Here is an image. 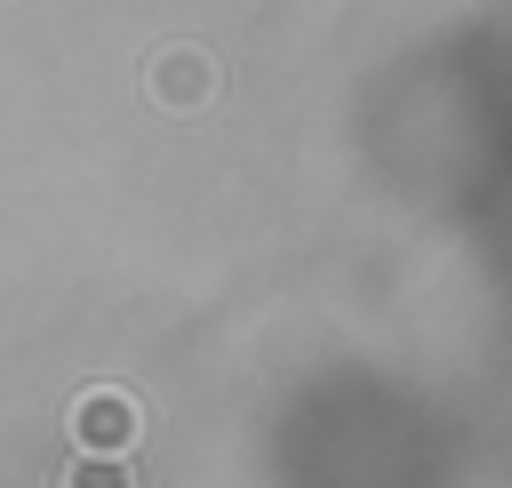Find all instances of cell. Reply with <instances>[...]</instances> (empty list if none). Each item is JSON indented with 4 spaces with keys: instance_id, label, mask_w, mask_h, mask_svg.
I'll list each match as a JSON object with an SVG mask.
<instances>
[{
    "instance_id": "2",
    "label": "cell",
    "mask_w": 512,
    "mask_h": 488,
    "mask_svg": "<svg viewBox=\"0 0 512 488\" xmlns=\"http://www.w3.org/2000/svg\"><path fill=\"white\" fill-rule=\"evenodd\" d=\"M152 96H160L168 112L208 104V96H216V56H208V48H168V56L152 64Z\"/></svg>"
},
{
    "instance_id": "1",
    "label": "cell",
    "mask_w": 512,
    "mask_h": 488,
    "mask_svg": "<svg viewBox=\"0 0 512 488\" xmlns=\"http://www.w3.org/2000/svg\"><path fill=\"white\" fill-rule=\"evenodd\" d=\"M136 400L128 392H112V384H96V392H80V408H72V440L80 448H96V456H112V448H128L136 440Z\"/></svg>"
},
{
    "instance_id": "3",
    "label": "cell",
    "mask_w": 512,
    "mask_h": 488,
    "mask_svg": "<svg viewBox=\"0 0 512 488\" xmlns=\"http://www.w3.org/2000/svg\"><path fill=\"white\" fill-rule=\"evenodd\" d=\"M72 488H136V472H120V464H104V472H72Z\"/></svg>"
}]
</instances>
